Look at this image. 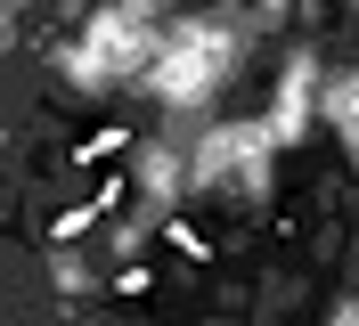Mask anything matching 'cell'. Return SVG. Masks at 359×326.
<instances>
[{"label":"cell","mask_w":359,"mask_h":326,"mask_svg":"<svg viewBox=\"0 0 359 326\" xmlns=\"http://www.w3.org/2000/svg\"><path fill=\"white\" fill-rule=\"evenodd\" d=\"M123 147H131V130H123V123H107V130H90L82 147H74V163H82V172H98V163H114Z\"/></svg>","instance_id":"1"},{"label":"cell","mask_w":359,"mask_h":326,"mask_svg":"<svg viewBox=\"0 0 359 326\" xmlns=\"http://www.w3.org/2000/svg\"><path fill=\"white\" fill-rule=\"evenodd\" d=\"M163 245H172V253H188V261H212V237H204L196 220H163Z\"/></svg>","instance_id":"2"}]
</instances>
